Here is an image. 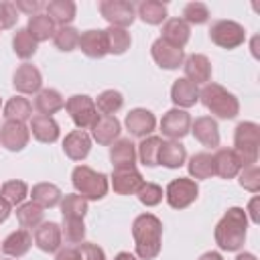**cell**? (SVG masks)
Returning <instances> with one entry per match:
<instances>
[{"mask_svg": "<svg viewBox=\"0 0 260 260\" xmlns=\"http://www.w3.org/2000/svg\"><path fill=\"white\" fill-rule=\"evenodd\" d=\"M134 252L138 260H154L162 248V221L152 213H140L132 221Z\"/></svg>", "mask_w": 260, "mask_h": 260, "instance_id": "obj_1", "label": "cell"}, {"mask_svg": "<svg viewBox=\"0 0 260 260\" xmlns=\"http://www.w3.org/2000/svg\"><path fill=\"white\" fill-rule=\"evenodd\" d=\"M248 213L242 207H230L215 225V244L223 252H238L244 246Z\"/></svg>", "mask_w": 260, "mask_h": 260, "instance_id": "obj_2", "label": "cell"}, {"mask_svg": "<svg viewBox=\"0 0 260 260\" xmlns=\"http://www.w3.org/2000/svg\"><path fill=\"white\" fill-rule=\"evenodd\" d=\"M199 100L213 116H217L221 120H232L240 114L238 98L219 83H213V81L205 83L203 89L199 91Z\"/></svg>", "mask_w": 260, "mask_h": 260, "instance_id": "obj_3", "label": "cell"}, {"mask_svg": "<svg viewBox=\"0 0 260 260\" xmlns=\"http://www.w3.org/2000/svg\"><path fill=\"white\" fill-rule=\"evenodd\" d=\"M71 183L77 195H81L85 201H100L108 193V177L87 165H77L73 169Z\"/></svg>", "mask_w": 260, "mask_h": 260, "instance_id": "obj_4", "label": "cell"}, {"mask_svg": "<svg viewBox=\"0 0 260 260\" xmlns=\"http://www.w3.org/2000/svg\"><path fill=\"white\" fill-rule=\"evenodd\" d=\"M258 144H260V126L256 122H240L234 130V152L242 167L258 162Z\"/></svg>", "mask_w": 260, "mask_h": 260, "instance_id": "obj_5", "label": "cell"}, {"mask_svg": "<svg viewBox=\"0 0 260 260\" xmlns=\"http://www.w3.org/2000/svg\"><path fill=\"white\" fill-rule=\"evenodd\" d=\"M65 110H67L69 118L73 120V124L79 130L93 128V124L100 120V114H98V108H95L93 98H89L85 93H75V95L67 98Z\"/></svg>", "mask_w": 260, "mask_h": 260, "instance_id": "obj_6", "label": "cell"}, {"mask_svg": "<svg viewBox=\"0 0 260 260\" xmlns=\"http://www.w3.org/2000/svg\"><path fill=\"white\" fill-rule=\"evenodd\" d=\"M209 39L221 49H236L246 41V28L236 20H215L209 28Z\"/></svg>", "mask_w": 260, "mask_h": 260, "instance_id": "obj_7", "label": "cell"}, {"mask_svg": "<svg viewBox=\"0 0 260 260\" xmlns=\"http://www.w3.org/2000/svg\"><path fill=\"white\" fill-rule=\"evenodd\" d=\"M199 195V187L193 179H187V177H179V179H173L167 189H165V199L167 203L173 207V209H185L189 207Z\"/></svg>", "mask_w": 260, "mask_h": 260, "instance_id": "obj_8", "label": "cell"}, {"mask_svg": "<svg viewBox=\"0 0 260 260\" xmlns=\"http://www.w3.org/2000/svg\"><path fill=\"white\" fill-rule=\"evenodd\" d=\"M100 14L110 22V26L126 28L136 18V8L128 0H102L100 2Z\"/></svg>", "mask_w": 260, "mask_h": 260, "instance_id": "obj_9", "label": "cell"}, {"mask_svg": "<svg viewBox=\"0 0 260 260\" xmlns=\"http://www.w3.org/2000/svg\"><path fill=\"white\" fill-rule=\"evenodd\" d=\"M191 122L193 120L187 110L171 108L160 120V132L165 136H169L171 140H181L183 136H187L191 132Z\"/></svg>", "mask_w": 260, "mask_h": 260, "instance_id": "obj_10", "label": "cell"}, {"mask_svg": "<svg viewBox=\"0 0 260 260\" xmlns=\"http://www.w3.org/2000/svg\"><path fill=\"white\" fill-rule=\"evenodd\" d=\"M30 140V130L24 122L6 120L0 126V144L10 152H20Z\"/></svg>", "mask_w": 260, "mask_h": 260, "instance_id": "obj_11", "label": "cell"}, {"mask_svg": "<svg viewBox=\"0 0 260 260\" xmlns=\"http://www.w3.org/2000/svg\"><path fill=\"white\" fill-rule=\"evenodd\" d=\"M12 85L18 93H39L43 85V75L32 63H22L12 75Z\"/></svg>", "mask_w": 260, "mask_h": 260, "instance_id": "obj_12", "label": "cell"}, {"mask_svg": "<svg viewBox=\"0 0 260 260\" xmlns=\"http://www.w3.org/2000/svg\"><path fill=\"white\" fill-rule=\"evenodd\" d=\"M142 185H144V179L136 167L114 169L112 173V189L118 195H136Z\"/></svg>", "mask_w": 260, "mask_h": 260, "instance_id": "obj_13", "label": "cell"}, {"mask_svg": "<svg viewBox=\"0 0 260 260\" xmlns=\"http://www.w3.org/2000/svg\"><path fill=\"white\" fill-rule=\"evenodd\" d=\"M150 55H152L154 63H156L158 67H162V69H179V67L183 65V61H185L183 49H177V47L165 43L160 37L152 43Z\"/></svg>", "mask_w": 260, "mask_h": 260, "instance_id": "obj_14", "label": "cell"}, {"mask_svg": "<svg viewBox=\"0 0 260 260\" xmlns=\"http://www.w3.org/2000/svg\"><path fill=\"white\" fill-rule=\"evenodd\" d=\"M128 132L132 136H138V138H146L150 136V132L156 128V118L150 110L146 108H134L126 114V120H124Z\"/></svg>", "mask_w": 260, "mask_h": 260, "instance_id": "obj_15", "label": "cell"}, {"mask_svg": "<svg viewBox=\"0 0 260 260\" xmlns=\"http://www.w3.org/2000/svg\"><path fill=\"white\" fill-rule=\"evenodd\" d=\"M183 69H185V79H189L195 85H201V83L205 85L211 81V63L201 53H193V55L185 57Z\"/></svg>", "mask_w": 260, "mask_h": 260, "instance_id": "obj_16", "label": "cell"}, {"mask_svg": "<svg viewBox=\"0 0 260 260\" xmlns=\"http://www.w3.org/2000/svg\"><path fill=\"white\" fill-rule=\"evenodd\" d=\"M63 236H61V225L55 221H43L41 225L35 228V246L43 252H57L61 248Z\"/></svg>", "mask_w": 260, "mask_h": 260, "instance_id": "obj_17", "label": "cell"}, {"mask_svg": "<svg viewBox=\"0 0 260 260\" xmlns=\"http://www.w3.org/2000/svg\"><path fill=\"white\" fill-rule=\"evenodd\" d=\"M91 150V138L85 130H71L63 138V152L71 160H83Z\"/></svg>", "mask_w": 260, "mask_h": 260, "instance_id": "obj_18", "label": "cell"}, {"mask_svg": "<svg viewBox=\"0 0 260 260\" xmlns=\"http://www.w3.org/2000/svg\"><path fill=\"white\" fill-rule=\"evenodd\" d=\"M191 132L203 146H207V148L219 146V126L211 116L195 118V122H191Z\"/></svg>", "mask_w": 260, "mask_h": 260, "instance_id": "obj_19", "label": "cell"}, {"mask_svg": "<svg viewBox=\"0 0 260 260\" xmlns=\"http://www.w3.org/2000/svg\"><path fill=\"white\" fill-rule=\"evenodd\" d=\"M120 132H122V124H120V120L116 116H100V120L91 128L93 140L98 144H102V146L114 144L118 140Z\"/></svg>", "mask_w": 260, "mask_h": 260, "instance_id": "obj_20", "label": "cell"}, {"mask_svg": "<svg viewBox=\"0 0 260 260\" xmlns=\"http://www.w3.org/2000/svg\"><path fill=\"white\" fill-rule=\"evenodd\" d=\"M77 47L81 49V53L89 59H102L108 55V49H106V35L104 30L100 28H91V30H85L79 35V43Z\"/></svg>", "mask_w": 260, "mask_h": 260, "instance_id": "obj_21", "label": "cell"}, {"mask_svg": "<svg viewBox=\"0 0 260 260\" xmlns=\"http://www.w3.org/2000/svg\"><path fill=\"white\" fill-rule=\"evenodd\" d=\"M32 136L39 140V142H45V144H51L55 140H59V124L53 116H43V114H35L30 118V128Z\"/></svg>", "mask_w": 260, "mask_h": 260, "instance_id": "obj_22", "label": "cell"}, {"mask_svg": "<svg viewBox=\"0 0 260 260\" xmlns=\"http://www.w3.org/2000/svg\"><path fill=\"white\" fill-rule=\"evenodd\" d=\"M160 39H162L165 43L177 47V49H183V47L189 43V39H191V26H189L183 18H169V20H165V24H162V35H160Z\"/></svg>", "mask_w": 260, "mask_h": 260, "instance_id": "obj_23", "label": "cell"}, {"mask_svg": "<svg viewBox=\"0 0 260 260\" xmlns=\"http://www.w3.org/2000/svg\"><path fill=\"white\" fill-rule=\"evenodd\" d=\"M171 100L175 104V108H191L199 102V89L195 83H191L189 79L185 77H179L175 79V83L171 85Z\"/></svg>", "mask_w": 260, "mask_h": 260, "instance_id": "obj_24", "label": "cell"}, {"mask_svg": "<svg viewBox=\"0 0 260 260\" xmlns=\"http://www.w3.org/2000/svg\"><path fill=\"white\" fill-rule=\"evenodd\" d=\"M110 160L114 169L136 167V144L130 138H118L110 146Z\"/></svg>", "mask_w": 260, "mask_h": 260, "instance_id": "obj_25", "label": "cell"}, {"mask_svg": "<svg viewBox=\"0 0 260 260\" xmlns=\"http://www.w3.org/2000/svg\"><path fill=\"white\" fill-rule=\"evenodd\" d=\"M242 165L232 148H217L213 154V171L221 179H234L240 173Z\"/></svg>", "mask_w": 260, "mask_h": 260, "instance_id": "obj_26", "label": "cell"}, {"mask_svg": "<svg viewBox=\"0 0 260 260\" xmlns=\"http://www.w3.org/2000/svg\"><path fill=\"white\" fill-rule=\"evenodd\" d=\"M187 160V150L179 140H162L160 150H158V165L167 169H179Z\"/></svg>", "mask_w": 260, "mask_h": 260, "instance_id": "obj_27", "label": "cell"}, {"mask_svg": "<svg viewBox=\"0 0 260 260\" xmlns=\"http://www.w3.org/2000/svg\"><path fill=\"white\" fill-rule=\"evenodd\" d=\"M32 246V236L28 230H16L12 234H8L2 242V252L10 258H20L24 256Z\"/></svg>", "mask_w": 260, "mask_h": 260, "instance_id": "obj_28", "label": "cell"}, {"mask_svg": "<svg viewBox=\"0 0 260 260\" xmlns=\"http://www.w3.org/2000/svg\"><path fill=\"white\" fill-rule=\"evenodd\" d=\"M45 14L59 26H69V22L75 18L77 6L73 0H51L45 4Z\"/></svg>", "mask_w": 260, "mask_h": 260, "instance_id": "obj_29", "label": "cell"}, {"mask_svg": "<svg viewBox=\"0 0 260 260\" xmlns=\"http://www.w3.org/2000/svg\"><path fill=\"white\" fill-rule=\"evenodd\" d=\"M63 108H65V100L53 87H45L35 95V110L43 116H53Z\"/></svg>", "mask_w": 260, "mask_h": 260, "instance_id": "obj_30", "label": "cell"}, {"mask_svg": "<svg viewBox=\"0 0 260 260\" xmlns=\"http://www.w3.org/2000/svg\"><path fill=\"white\" fill-rule=\"evenodd\" d=\"M30 197H32L35 203H39V205L45 209V207H55V205H59L61 199H63V193H61V189H59L57 185H53V183H37V185H32Z\"/></svg>", "mask_w": 260, "mask_h": 260, "instance_id": "obj_31", "label": "cell"}, {"mask_svg": "<svg viewBox=\"0 0 260 260\" xmlns=\"http://www.w3.org/2000/svg\"><path fill=\"white\" fill-rule=\"evenodd\" d=\"M106 35V49L110 55H124L130 49V32L126 28H118V26H108L104 30Z\"/></svg>", "mask_w": 260, "mask_h": 260, "instance_id": "obj_32", "label": "cell"}, {"mask_svg": "<svg viewBox=\"0 0 260 260\" xmlns=\"http://www.w3.org/2000/svg\"><path fill=\"white\" fill-rule=\"evenodd\" d=\"M26 30L30 32V37H32L37 43H43V41L53 39V35H55V22H53L47 14L39 12V14H35V16L28 18Z\"/></svg>", "mask_w": 260, "mask_h": 260, "instance_id": "obj_33", "label": "cell"}, {"mask_svg": "<svg viewBox=\"0 0 260 260\" xmlns=\"http://www.w3.org/2000/svg\"><path fill=\"white\" fill-rule=\"evenodd\" d=\"M2 116L6 120H14V122H26L32 118V104L22 95H14L4 104Z\"/></svg>", "mask_w": 260, "mask_h": 260, "instance_id": "obj_34", "label": "cell"}, {"mask_svg": "<svg viewBox=\"0 0 260 260\" xmlns=\"http://www.w3.org/2000/svg\"><path fill=\"white\" fill-rule=\"evenodd\" d=\"M187 169H189V175L195 179H209L215 175L213 171V154L209 152H195L189 162H187Z\"/></svg>", "mask_w": 260, "mask_h": 260, "instance_id": "obj_35", "label": "cell"}, {"mask_svg": "<svg viewBox=\"0 0 260 260\" xmlns=\"http://www.w3.org/2000/svg\"><path fill=\"white\" fill-rule=\"evenodd\" d=\"M43 207L35 201H26V203H20L16 207V219L20 223L22 230H28V228H37L43 223Z\"/></svg>", "mask_w": 260, "mask_h": 260, "instance_id": "obj_36", "label": "cell"}, {"mask_svg": "<svg viewBox=\"0 0 260 260\" xmlns=\"http://www.w3.org/2000/svg\"><path fill=\"white\" fill-rule=\"evenodd\" d=\"M160 144H162V138L160 136H146V138H142V142L138 144L136 156L140 158V162L144 167H156L158 165Z\"/></svg>", "mask_w": 260, "mask_h": 260, "instance_id": "obj_37", "label": "cell"}, {"mask_svg": "<svg viewBox=\"0 0 260 260\" xmlns=\"http://www.w3.org/2000/svg\"><path fill=\"white\" fill-rule=\"evenodd\" d=\"M138 16L146 24H162L167 20V6L158 0H144L138 4Z\"/></svg>", "mask_w": 260, "mask_h": 260, "instance_id": "obj_38", "label": "cell"}, {"mask_svg": "<svg viewBox=\"0 0 260 260\" xmlns=\"http://www.w3.org/2000/svg\"><path fill=\"white\" fill-rule=\"evenodd\" d=\"M93 102H95V108L102 116H114L124 106V95L116 89H106Z\"/></svg>", "mask_w": 260, "mask_h": 260, "instance_id": "obj_39", "label": "cell"}, {"mask_svg": "<svg viewBox=\"0 0 260 260\" xmlns=\"http://www.w3.org/2000/svg\"><path fill=\"white\" fill-rule=\"evenodd\" d=\"M37 41L30 37V32L26 28H18L12 37V49L16 53V57L20 59H30L37 53Z\"/></svg>", "mask_w": 260, "mask_h": 260, "instance_id": "obj_40", "label": "cell"}, {"mask_svg": "<svg viewBox=\"0 0 260 260\" xmlns=\"http://www.w3.org/2000/svg\"><path fill=\"white\" fill-rule=\"evenodd\" d=\"M61 213L63 217H69V219H83L87 213V201L77 193L65 195L61 199Z\"/></svg>", "mask_w": 260, "mask_h": 260, "instance_id": "obj_41", "label": "cell"}, {"mask_svg": "<svg viewBox=\"0 0 260 260\" xmlns=\"http://www.w3.org/2000/svg\"><path fill=\"white\" fill-rule=\"evenodd\" d=\"M0 197L6 199L10 205H20L28 197V185L24 181H6L0 187Z\"/></svg>", "mask_w": 260, "mask_h": 260, "instance_id": "obj_42", "label": "cell"}, {"mask_svg": "<svg viewBox=\"0 0 260 260\" xmlns=\"http://www.w3.org/2000/svg\"><path fill=\"white\" fill-rule=\"evenodd\" d=\"M53 43L59 51L63 53H69L77 47L79 43V30L73 28V26H59L55 28V35H53Z\"/></svg>", "mask_w": 260, "mask_h": 260, "instance_id": "obj_43", "label": "cell"}, {"mask_svg": "<svg viewBox=\"0 0 260 260\" xmlns=\"http://www.w3.org/2000/svg\"><path fill=\"white\" fill-rule=\"evenodd\" d=\"M61 236L65 238L67 244H81L83 238H85V223H83V219H69V217H63Z\"/></svg>", "mask_w": 260, "mask_h": 260, "instance_id": "obj_44", "label": "cell"}, {"mask_svg": "<svg viewBox=\"0 0 260 260\" xmlns=\"http://www.w3.org/2000/svg\"><path fill=\"white\" fill-rule=\"evenodd\" d=\"M183 20L187 24H205L209 20V8L203 2H189L183 8Z\"/></svg>", "mask_w": 260, "mask_h": 260, "instance_id": "obj_45", "label": "cell"}, {"mask_svg": "<svg viewBox=\"0 0 260 260\" xmlns=\"http://www.w3.org/2000/svg\"><path fill=\"white\" fill-rule=\"evenodd\" d=\"M238 181L246 191L258 193L260 191V169H258V162L250 165V167H242L240 173H238Z\"/></svg>", "mask_w": 260, "mask_h": 260, "instance_id": "obj_46", "label": "cell"}, {"mask_svg": "<svg viewBox=\"0 0 260 260\" xmlns=\"http://www.w3.org/2000/svg\"><path fill=\"white\" fill-rule=\"evenodd\" d=\"M136 197H138V201H140L142 205H146V207H154V205H158V203L162 201L165 191H162V187L156 185V183H144V185L138 189Z\"/></svg>", "mask_w": 260, "mask_h": 260, "instance_id": "obj_47", "label": "cell"}, {"mask_svg": "<svg viewBox=\"0 0 260 260\" xmlns=\"http://www.w3.org/2000/svg\"><path fill=\"white\" fill-rule=\"evenodd\" d=\"M18 20V10L14 6V2H0V30L4 28H12Z\"/></svg>", "mask_w": 260, "mask_h": 260, "instance_id": "obj_48", "label": "cell"}, {"mask_svg": "<svg viewBox=\"0 0 260 260\" xmlns=\"http://www.w3.org/2000/svg\"><path fill=\"white\" fill-rule=\"evenodd\" d=\"M77 250H79L81 260H106V254H104V250H102L98 244L81 242V244L77 246Z\"/></svg>", "mask_w": 260, "mask_h": 260, "instance_id": "obj_49", "label": "cell"}, {"mask_svg": "<svg viewBox=\"0 0 260 260\" xmlns=\"http://www.w3.org/2000/svg\"><path fill=\"white\" fill-rule=\"evenodd\" d=\"M14 6H16V10H22V12L35 16V14H39V10H41L45 4L39 2V0H16Z\"/></svg>", "mask_w": 260, "mask_h": 260, "instance_id": "obj_50", "label": "cell"}, {"mask_svg": "<svg viewBox=\"0 0 260 260\" xmlns=\"http://www.w3.org/2000/svg\"><path fill=\"white\" fill-rule=\"evenodd\" d=\"M55 260H81V256H79V250L77 248L67 246V248H59L57 250Z\"/></svg>", "mask_w": 260, "mask_h": 260, "instance_id": "obj_51", "label": "cell"}, {"mask_svg": "<svg viewBox=\"0 0 260 260\" xmlns=\"http://www.w3.org/2000/svg\"><path fill=\"white\" fill-rule=\"evenodd\" d=\"M10 211H12V205H10L6 199H2V197H0V223H4V221L8 219Z\"/></svg>", "mask_w": 260, "mask_h": 260, "instance_id": "obj_52", "label": "cell"}, {"mask_svg": "<svg viewBox=\"0 0 260 260\" xmlns=\"http://www.w3.org/2000/svg\"><path fill=\"white\" fill-rule=\"evenodd\" d=\"M256 207H258V197H254V199L250 201V205H248V211H250V219H252L254 223H258V211H256Z\"/></svg>", "mask_w": 260, "mask_h": 260, "instance_id": "obj_53", "label": "cell"}, {"mask_svg": "<svg viewBox=\"0 0 260 260\" xmlns=\"http://www.w3.org/2000/svg\"><path fill=\"white\" fill-rule=\"evenodd\" d=\"M199 260H223V256L219 254V252H205V254H201L199 256Z\"/></svg>", "mask_w": 260, "mask_h": 260, "instance_id": "obj_54", "label": "cell"}, {"mask_svg": "<svg viewBox=\"0 0 260 260\" xmlns=\"http://www.w3.org/2000/svg\"><path fill=\"white\" fill-rule=\"evenodd\" d=\"M114 260H138V258L134 254H130V252H120V254L114 256Z\"/></svg>", "mask_w": 260, "mask_h": 260, "instance_id": "obj_55", "label": "cell"}, {"mask_svg": "<svg viewBox=\"0 0 260 260\" xmlns=\"http://www.w3.org/2000/svg\"><path fill=\"white\" fill-rule=\"evenodd\" d=\"M236 260H258V258H256L252 252H242V254L236 256Z\"/></svg>", "mask_w": 260, "mask_h": 260, "instance_id": "obj_56", "label": "cell"}, {"mask_svg": "<svg viewBox=\"0 0 260 260\" xmlns=\"http://www.w3.org/2000/svg\"><path fill=\"white\" fill-rule=\"evenodd\" d=\"M0 108H2V100H0Z\"/></svg>", "mask_w": 260, "mask_h": 260, "instance_id": "obj_57", "label": "cell"}]
</instances>
